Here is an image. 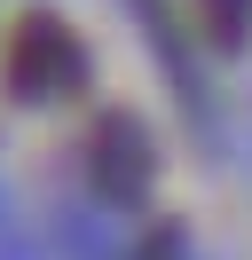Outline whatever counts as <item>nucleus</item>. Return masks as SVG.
I'll return each mask as SVG.
<instances>
[{"label":"nucleus","instance_id":"1","mask_svg":"<svg viewBox=\"0 0 252 260\" xmlns=\"http://www.w3.org/2000/svg\"><path fill=\"white\" fill-rule=\"evenodd\" d=\"M8 79H16V95H24V103L63 95V87L79 79L71 32H63L55 16H24V24H16V40H8Z\"/></svg>","mask_w":252,"mask_h":260}]
</instances>
